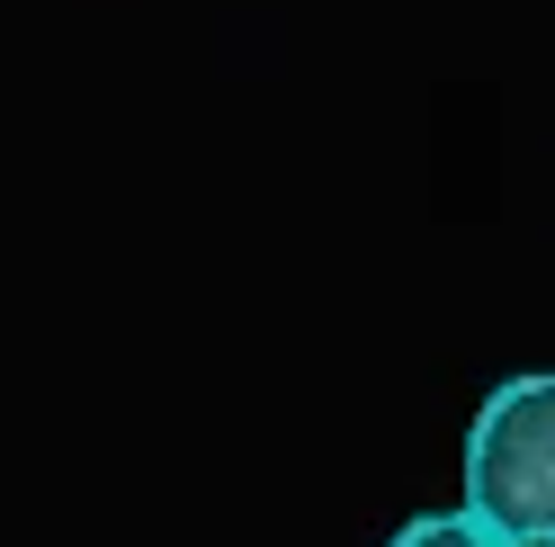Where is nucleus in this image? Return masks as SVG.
I'll return each mask as SVG.
<instances>
[{
    "label": "nucleus",
    "mask_w": 555,
    "mask_h": 547,
    "mask_svg": "<svg viewBox=\"0 0 555 547\" xmlns=\"http://www.w3.org/2000/svg\"><path fill=\"white\" fill-rule=\"evenodd\" d=\"M466 511L502 547H555V368L502 378L466 422Z\"/></svg>",
    "instance_id": "nucleus-1"
},
{
    "label": "nucleus",
    "mask_w": 555,
    "mask_h": 547,
    "mask_svg": "<svg viewBox=\"0 0 555 547\" xmlns=\"http://www.w3.org/2000/svg\"><path fill=\"white\" fill-rule=\"evenodd\" d=\"M386 547H502V538L483 530L475 511H422V521H403Z\"/></svg>",
    "instance_id": "nucleus-2"
}]
</instances>
